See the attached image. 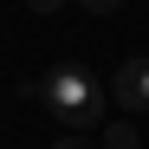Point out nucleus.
I'll return each mask as SVG.
<instances>
[{
    "label": "nucleus",
    "mask_w": 149,
    "mask_h": 149,
    "mask_svg": "<svg viewBox=\"0 0 149 149\" xmlns=\"http://www.w3.org/2000/svg\"><path fill=\"white\" fill-rule=\"evenodd\" d=\"M33 97H39L58 123H71V130H91V123L104 117V91H97V78H91L84 65H71V58L52 65V71H39V78H33Z\"/></svg>",
    "instance_id": "1"
},
{
    "label": "nucleus",
    "mask_w": 149,
    "mask_h": 149,
    "mask_svg": "<svg viewBox=\"0 0 149 149\" xmlns=\"http://www.w3.org/2000/svg\"><path fill=\"white\" fill-rule=\"evenodd\" d=\"M110 97H117L123 110H149V52L117 65V78H110Z\"/></svg>",
    "instance_id": "2"
},
{
    "label": "nucleus",
    "mask_w": 149,
    "mask_h": 149,
    "mask_svg": "<svg viewBox=\"0 0 149 149\" xmlns=\"http://www.w3.org/2000/svg\"><path fill=\"white\" fill-rule=\"evenodd\" d=\"M104 149H143L136 143V123H110V130H104Z\"/></svg>",
    "instance_id": "3"
},
{
    "label": "nucleus",
    "mask_w": 149,
    "mask_h": 149,
    "mask_svg": "<svg viewBox=\"0 0 149 149\" xmlns=\"http://www.w3.org/2000/svg\"><path fill=\"white\" fill-rule=\"evenodd\" d=\"M78 7H91V13H117L123 0H78Z\"/></svg>",
    "instance_id": "4"
},
{
    "label": "nucleus",
    "mask_w": 149,
    "mask_h": 149,
    "mask_svg": "<svg viewBox=\"0 0 149 149\" xmlns=\"http://www.w3.org/2000/svg\"><path fill=\"white\" fill-rule=\"evenodd\" d=\"M26 7H33V13H58L65 0H26Z\"/></svg>",
    "instance_id": "5"
},
{
    "label": "nucleus",
    "mask_w": 149,
    "mask_h": 149,
    "mask_svg": "<svg viewBox=\"0 0 149 149\" xmlns=\"http://www.w3.org/2000/svg\"><path fill=\"white\" fill-rule=\"evenodd\" d=\"M52 149H84V143H78V136H65V143H52Z\"/></svg>",
    "instance_id": "6"
}]
</instances>
